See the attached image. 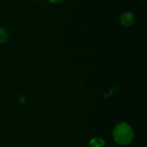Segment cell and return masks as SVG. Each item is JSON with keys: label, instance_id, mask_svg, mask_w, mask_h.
<instances>
[{"label": "cell", "instance_id": "obj_4", "mask_svg": "<svg viewBox=\"0 0 147 147\" xmlns=\"http://www.w3.org/2000/svg\"><path fill=\"white\" fill-rule=\"evenodd\" d=\"M8 39V33L5 28L3 27H0V44H3L6 42Z\"/></svg>", "mask_w": 147, "mask_h": 147}, {"label": "cell", "instance_id": "obj_3", "mask_svg": "<svg viewBox=\"0 0 147 147\" xmlns=\"http://www.w3.org/2000/svg\"><path fill=\"white\" fill-rule=\"evenodd\" d=\"M104 146H105V141L103 140V139L100 137H96L90 140V147H104Z\"/></svg>", "mask_w": 147, "mask_h": 147}, {"label": "cell", "instance_id": "obj_2", "mask_svg": "<svg viewBox=\"0 0 147 147\" xmlns=\"http://www.w3.org/2000/svg\"><path fill=\"white\" fill-rule=\"evenodd\" d=\"M120 22L124 27H129L131 26L134 22V16L131 11L124 12L120 16Z\"/></svg>", "mask_w": 147, "mask_h": 147}, {"label": "cell", "instance_id": "obj_1", "mask_svg": "<svg viewBox=\"0 0 147 147\" xmlns=\"http://www.w3.org/2000/svg\"><path fill=\"white\" fill-rule=\"evenodd\" d=\"M112 134L114 140L120 146H127L131 143L134 135L132 127L126 122L118 123L114 127Z\"/></svg>", "mask_w": 147, "mask_h": 147}, {"label": "cell", "instance_id": "obj_5", "mask_svg": "<svg viewBox=\"0 0 147 147\" xmlns=\"http://www.w3.org/2000/svg\"><path fill=\"white\" fill-rule=\"evenodd\" d=\"M48 1L53 3H60L62 0H48Z\"/></svg>", "mask_w": 147, "mask_h": 147}]
</instances>
